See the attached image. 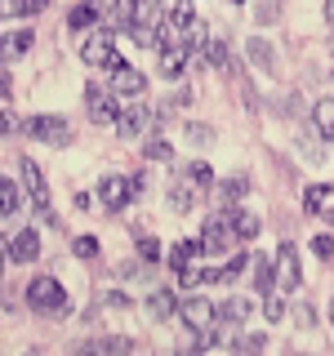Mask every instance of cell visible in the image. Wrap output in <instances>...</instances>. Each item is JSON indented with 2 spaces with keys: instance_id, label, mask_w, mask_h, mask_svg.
Segmentation results:
<instances>
[{
  "instance_id": "6da1fadb",
  "label": "cell",
  "mask_w": 334,
  "mask_h": 356,
  "mask_svg": "<svg viewBox=\"0 0 334 356\" xmlns=\"http://www.w3.org/2000/svg\"><path fill=\"white\" fill-rule=\"evenodd\" d=\"M22 298H27L31 312H63L67 307V294H63V285L54 281V276H31Z\"/></svg>"
},
{
  "instance_id": "7a4b0ae2",
  "label": "cell",
  "mask_w": 334,
  "mask_h": 356,
  "mask_svg": "<svg viewBox=\"0 0 334 356\" xmlns=\"http://www.w3.org/2000/svg\"><path fill=\"white\" fill-rule=\"evenodd\" d=\"M178 321H183L192 334H209V330L218 325V307L209 303V298H200V294L178 298Z\"/></svg>"
},
{
  "instance_id": "3957f363",
  "label": "cell",
  "mask_w": 334,
  "mask_h": 356,
  "mask_svg": "<svg viewBox=\"0 0 334 356\" xmlns=\"http://www.w3.org/2000/svg\"><path fill=\"white\" fill-rule=\"evenodd\" d=\"M107 72H111V94H116V98H138V94H148V76H143L138 67H129L120 54L111 58Z\"/></svg>"
},
{
  "instance_id": "277c9868",
  "label": "cell",
  "mask_w": 334,
  "mask_h": 356,
  "mask_svg": "<svg viewBox=\"0 0 334 356\" xmlns=\"http://www.w3.org/2000/svg\"><path fill=\"white\" fill-rule=\"evenodd\" d=\"M22 129H27V138L49 143V147H67V143H72V125H67L63 116H31Z\"/></svg>"
},
{
  "instance_id": "5b68a950",
  "label": "cell",
  "mask_w": 334,
  "mask_h": 356,
  "mask_svg": "<svg viewBox=\"0 0 334 356\" xmlns=\"http://www.w3.org/2000/svg\"><path fill=\"white\" fill-rule=\"evenodd\" d=\"M85 107H89V120H94V125H116V116H120L116 94H111V89H103L98 81L85 85Z\"/></svg>"
},
{
  "instance_id": "8992f818",
  "label": "cell",
  "mask_w": 334,
  "mask_h": 356,
  "mask_svg": "<svg viewBox=\"0 0 334 356\" xmlns=\"http://www.w3.org/2000/svg\"><path fill=\"white\" fill-rule=\"evenodd\" d=\"M232 222L228 218H205V227H200V254H209V259H218V254H228V245H232Z\"/></svg>"
},
{
  "instance_id": "52a82bcc",
  "label": "cell",
  "mask_w": 334,
  "mask_h": 356,
  "mask_svg": "<svg viewBox=\"0 0 334 356\" xmlns=\"http://www.w3.org/2000/svg\"><path fill=\"white\" fill-rule=\"evenodd\" d=\"M98 200L107 205V214H120V209L134 200V192H129V178L125 174H107V178H98Z\"/></svg>"
},
{
  "instance_id": "ba28073f",
  "label": "cell",
  "mask_w": 334,
  "mask_h": 356,
  "mask_svg": "<svg viewBox=\"0 0 334 356\" xmlns=\"http://www.w3.org/2000/svg\"><path fill=\"white\" fill-rule=\"evenodd\" d=\"M272 263H276V289H285V294H289V289L303 285V272H299V250L289 241H281V250H276Z\"/></svg>"
},
{
  "instance_id": "9c48e42d",
  "label": "cell",
  "mask_w": 334,
  "mask_h": 356,
  "mask_svg": "<svg viewBox=\"0 0 334 356\" xmlns=\"http://www.w3.org/2000/svg\"><path fill=\"white\" fill-rule=\"evenodd\" d=\"M111 58H116V44H111V27H103L98 36H89L81 44V63L89 67H111Z\"/></svg>"
},
{
  "instance_id": "30bf717a",
  "label": "cell",
  "mask_w": 334,
  "mask_h": 356,
  "mask_svg": "<svg viewBox=\"0 0 334 356\" xmlns=\"http://www.w3.org/2000/svg\"><path fill=\"white\" fill-rule=\"evenodd\" d=\"M143 307H148V321H174L178 316V294L170 285H156Z\"/></svg>"
},
{
  "instance_id": "8fae6325",
  "label": "cell",
  "mask_w": 334,
  "mask_h": 356,
  "mask_svg": "<svg viewBox=\"0 0 334 356\" xmlns=\"http://www.w3.org/2000/svg\"><path fill=\"white\" fill-rule=\"evenodd\" d=\"M18 170H22V187H27V196L36 200V209H45V205H49V183H45V174L36 170V161H31V156H22Z\"/></svg>"
},
{
  "instance_id": "7c38bea8",
  "label": "cell",
  "mask_w": 334,
  "mask_h": 356,
  "mask_svg": "<svg viewBox=\"0 0 334 356\" xmlns=\"http://www.w3.org/2000/svg\"><path fill=\"white\" fill-rule=\"evenodd\" d=\"M223 218L232 222L237 241H259V232H263V218L259 214H250V209H241V205H228V209H223Z\"/></svg>"
},
{
  "instance_id": "4fadbf2b",
  "label": "cell",
  "mask_w": 334,
  "mask_h": 356,
  "mask_svg": "<svg viewBox=\"0 0 334 356\" xmlns=\"http://www.w3.org/2000/svg\"><path fill=\"white\" fill-rule=\"evenodd\" d=\"M36 259H40V232L36 227L18 232V236L9 241V263H36Z\"/></svg>"
},
{
  "instance_id": "5bb4252c",
  "label": "cell",
  "mask_w": 334,
  "mask_h": 356,
  "mask_svg": "<svg viewBox=\"0 0 334 356\" xmlns=\"http://www.w3.org/2000/svg\"><path fill=\"white\" fill-rule=\"evenodd\" d=\"M36 44V31L31 27H18V31H5L0 36V58H22V54Z\"/></svg>"
},
{
  "instance_id": "9a60e30c",
  "label": "cell",
  "mask_w": 334,
  "mask_h": 356,
  "mask_svg": "<svg viewBox=\"0 0 334 356\" xmlns=\"http://www.w3.org/2000/svg\"><path fill=\"white\" fill-rule=\"evenodd\" d=\"M76 356H129V339H89V343H76Z\"/></svg>"
},
{
  "instance_id": "2e32d148",
  "label": "cell",
  "mask_w": 334,
  "mask_h": 356,
  "mask_svg": "<svg viewBox=\"0 0 334 356\" xmlns=\"http://www.w3.org/2000/svg\"><path fill=\"white\" fill-rule=\"evenodd\" d=\"M143 129H148V107H120V116H116L120 138H138Z\"/></svg>"
},
{
  "instance_id": "e0dca14e",
  "label": "cell",
  "mask_w": 334,
  "mask_h": 356,
  "mask_svg": "<svg viewBox=\"0 0 334 356\" xmlns=\"http://www.w3.org/2000/svg\"><path fill=\"white\" fill-rule=\"evenodd\" d=\"M200 54H205V63L214 67V72H237V63H232L228 40H223V36H209L205 44H200Z\"/></svg>"
},
{
  "instance_id": "ac0fdd59",
  "label": "cell",
  "mask_w": 334,
  "mask_h": 356,
  "mask_svg": "<svg viewBox=\"0 0 334 356\" xmlns=\"http://www.w3.org/2000/svg\"><path fill=\"white\" fill-rule=\"evenodd\" d=\"M245 54H250V63L259 67V72L276 76V54H272V44H267L263 36H250V44H245Z\"/></svg>"
},
{
  "instance_id": "d6986e66",
  "label": "cell",
  "mask_w": 334,
  "mask_h": 356,
  "mask_svg": "<svg viewBox=\"0 0 334 356\" xmlns=\"http://www.w3.org/2000/svg\"><path fill=\"white\" fill-rule=\"evenodd\" d=\"M250 285H254V294H259V298H267V294L276 289V263H272V259H254Z\"/></svg>"
},
{
  "instance_id": "ffe728a7",
  "label": "cell",
  "mask_w": 334,
  "mask_h": 356,
  "mask_svg": "<svg viewBox=\"0 0 334 356\" xmlns=\"http://www.w3.org/2000/svg\"><path fill=\"white\" fill-rule=\"evenodd\" d=\"M187 58H192V49H183V44H178V49H161V67H156V72H161L165 81H178Z\"/></svg>"
},
{
  "instance_id": "44dd1931",
  "label": "cell",
  "mask_w": 334,
  "mask_h": 356,
  "mask_svg": "<svg viewBox=\"0 0 334 356\" xmlns=\"http://www.w3.org/2000/svg\"><path fill=\"white\" fill-rule=\"evenodd\" d=\"M196 254H200V241H174L170 250H165V263H170L174 272H183V267H192Z\"/></svg>"
},
{
  "instance_id": "7402d4cb",
  "label": "cell",
  "mask_w": 334,
  "mask_h": 356,
  "mask_svg": "<svg viewBox=\"0 0 334 356\" xmlns=\"http://www.w3.org/2000/svg\"><path fill=\"white\" fill-rule=\"evenodd\" d=\"M165 5L161 0H134V27H161Z\"/></svg>"
},
{
  "instance_id": "603a6c76",
  "label": "cell",
  "mask_w": 334,
  "mask_h": 356,
  "mask_svg": "<svg viewBox=\"0 0 334 356\" xmlns=\"http://www.w3.org/2000/svg\"><path fill=\"white\" fill-rule=\"evenodd\" d=\"M245 196H250V178H245V174H232V178L218 183V200H223V205H237V200H245Z\"/></svg>"
},
{
  "instance_id": "cb8c5ba5",
  "label": "cell",
  "mask_w": 334,
  "mask_h": 356,
  "mask_svg": "<svg viewBox=\"0 0 334 356\" xmlns=\"http://www.w3.org/2000/svg\"><path fill=\"white\" fill-rule=\"evenodd\" d=\"M312 125H317L321 138H334V98H321V103H312Z\"/></svg>"
},
{
  "instance_id": "d4e9b609",
  "label": "cell",
  "mask_w": 334,
  "mask_h": 356,
  "mask_svg": "<svg viewBox=\"0 0 334 356\" xmlns=\"http://www.w3.org/2000/svg\"><path fill=\"white\" fill-rule=\"evenodd\" d=\"M98 14H103V5H94V0H85V5H76L72 14H67V27L72 31H85V27H94Z\"/></svg>"
},
{
  "instance_id": "484cf974",
  "label": "cell",
  "mask_w": 334,
  "mask_h": 356,
  "mask_svg": "<svg viewBox=\"0 0 334 356\" xmlns=\"http://www.w3.org/2000/svg\"><path fill=\"white\" fill-rule=\"evenodd\" d=\"M18 205H22V192H18V183H14V178H0V218L18 214Z\"/></svg>"
},
{
  "instance_id": "4316f807",
  "label": "cell",
  "mask_w": 334,
  "mask_h": 356,
  "mask_svg": "<svg viewBox=\"0 0 334 356\" xmlns=\"http://www.w3.org/2000/svg\"><path fill=\"white\" fill-rule=\"evenodd\" d=\"M250 312H254L250 298H232V303H223V307H218V321H223V325H241Z\"/></svg>"
},
{
  "instance_id": "83f0119b",
  "label": "cell",
  "mask_w": 334,
  "mask_h": 356,
  "mask_svg": "<svg viewBox=\"0 0 334 356\" xmlns=\"http://www.w3.org/2000/svg\"><path fill=\"white\" fill-rule=\"evenodd\" d=\"M299 152H303L312 165H321V161H326V147H321V134H317V125L299 134Z\"/></svg>"
},
{
  "instance_id": "f1b7e54d",
  "label": "cell",
  "mask_w": 334,
  "mask_h": 356,
  "mask_svg": "<svg viewBox=\"0 0 334 356\" xmlns=\"http://www.w3.org/2000/svg\"><path fill=\"white\" fill-rule=\"evenodd\" d=\"M183 178H187V183H192V187H200V192L218 183V178H214V170H209L205 161H192V165H187V170H183Z\"/></svg>"
},
{
  "instance_id": "f546056e",
  "label": "cell",
  "mask_w": 334,
  "mask_h": 356,
  "mask_svg": "<svg viewBox=\"0 0 334 356\" xmlns=\"http://www.w3.org/2000/svg\"><path fill=\"white\" fill-rule=\"evenodd\" d=\"M170 209H174V214H187V209H196V187L174 183V187H170Z\"/></svg>"
},
{
  "instance_id": "4dcf8cb0",
  "label": "cell",
  "mask_w": 334,
  "mask_h": 356,
  "mask_svg": "<svg viewBox=\"0 0 334 356\" xmlns=\"http://www.w3.org/2000/svg\"><path fill=\"white\" fill-rule=\"evenodd\" d=\"M183 138L196 143V147H209V143L218 138V129H214V125H196V120H187V125H183Z\"/></svg>"
},
{
  "instance_id": "1f68e13d",
  "label": "cell",
  "mask_w": 334,
  "mask_h": 356,
  "mask_svg": "<svg viewBox=\"0 0 334 356\" xmlns=\"http://www.w3.org/2000/svg\"><path fill=\"white\" fill-rule=\"evenodd\" d=\"M263 348H267V339H263V334H241V339L232 343V356H259Z\"/></svg>"
},
{
  "instance_id": "d6a6232c",
  "label": "cell",
  "mask_w": 334,
  "mask_h": 356,
  "mask_svg": "<svg viewBox=\"0 0 334 356\" xmlns=\"http://www.w3.org/2000/svg\"><path fill=\"white\" fill-rule=\"evenodd\" d=\"M334 196V183H317V187H308V196H303V214H321V200Z\"/></svg>"
},
{
  "instance_id": "836d02e7",
  "label": "cell",
  "mask_w": 334,
  "mask_h": 356,
  "mask_svg": "<svg viewBox=\"0 0 334 356\" xmlns=\"http://www.w3.org/2000/svg\"><path fill=\"white\" fill-rule=\"evenodd\" d=\"M143 161H174V147H170V143H165V138H148V143H143Z\"/></svg>"
},
{
  "instance_id": "e575fe53",
  "label": "cell",
  "mask_w": 334,
  "mask_h": 356,
  "mask_svg": "<svg viewBox=\"0 0 334 356\" xmlns=\"http://www.w3.org/2000/svg\"><path fill=\"white\" fill-rule=\"evenodd\" d=\"M276 18H281V0H259V5H254V22H259V27H272Z\"/></svg>"
},
{
  "instance_id": "d590c367",
  "label": "cell",
  "mask_w": 334,
  "mask_h": 356,
  "mask_svg": "<svg viewBox=\"0 0 334 356\" xmlns=\"http://www.w3.org/2000/svg\"><path fill=\"white\" fill-rule=\"evenodd\" d=\"M138 259L143 263H161L165 259V245L156 241V236H138Z\"/></svg>"
},
{
  "instance_id": "8d00e7d4",
  "label": "cell",
  "mask_w": 334,
  "mask_h": 356,
  "mask_svg": "<svg viewBox=\"0 0 334 356\" xmlns=\"http://www.w3.org/2000/svg\"><path fill=\"white\" fill-rule=\"evenodd\" d=\"M276 116H303V98H299V94H281V98H276Z\"/></svg>"
},
{
  "instance_id": "74e56055",
  "label": "cell",
  "mask_w": 334,
  "mask_h": 356,
  "mask_svg": "<svg viewBox=\"0 0 334 356\" xmlns=\"http://www.w3.org/2000/svg\"><path fill=\"white\" fill-rule=\"evenodd\" d=\"M134 44H143V49H161V36H156V27H129Z\"/></svg>"
},
{
  "instance_id": "f35d334b",
  "label": "cell",
  "mask_w": 334,
  "mask_h": 356,
  "mask_svg": "<svg viewBox=\"0 0 334 356\" xmlns=\"http://www.w3.org/2000/svg\"><path fill=\"white\" fill-rule=\"evenodd\" d=\"M312 254L321 263H334V236H312Z\"/></svg>"
},
{
  "instance_id": "ab89813d",
  "label": "cell",
  "mask_w": 334,
  "mask_h": 356,
  "mask_svg": "<svg viewBox=\"0 0 334 356\" xmlns=\"http://www.w3.org/2000/svg\"><path fill=\"white\" fill-rule=\"evenodd\" d=\"M192 18H196L192 0H178V5H174V14H170V22H174V27H187V22H192Z\"/></svg>"
},
{
  "instance_id": "60d3db41",
  "label": "cell",
  "mask_w": 334,
  "mask_h": 356,
  "mask_svg": "<svg viewBox=\"0 0 334 356\" xmlns=\"http://www.w3.org/2000/svg\"><path fill=\"white\" fill-rule=\"evenodd\" d=\"M263 316H267V321H281V316H285V298H281V294H267V298H263Z\"/></svg>"
},
{
  "instance_id": "b9f144b4",
  "label": "cell",
  "mask_w": 334,
  "mask_h": 356,
  "mask_svg": "<svg viewBox=\"0 0 334 356\" xmlns=\"http://www.w3.org/2000/svg\"><path fill=\"white\" fill-rule=\"evenodd\" d=\"M294 325H299V330H312V325H317V307L294 303Z\"/></svg>"
},
{
  "instance_id": "7bdbcfd3",
  "label": "cell",
  "mask_w": 334,
  "mask_h": 356,
  "mask_svg": "<svg viewBox=\"0 0 334 356\" xmlns=\"http://www.w3.org/2000/svg\"><path fill=\"white\" fill-rule=\"evenodd\" d=\"M76 259H98V236H76Z\"/></svg>"
},
{
  "instance_id": "ee69618b",
  "label": "cell",
  "mask_w": 334,
  "mask_h": 356,
  "mask_svg": "<svg viewBox=\"0 0 334 356\" xmlns=\"http://www.w3.org/2000/svg\"><path fill=\"white\" fill-rule=\"evenodd\" d=\"M205 276L209 272H200V267H183V272H178V285H205Z\"/></svg>"
},
{
  "instance_id": "f6af8a7d",
  "label": "cell",
  "mask_w": 334,
  "mask_h": 356,
  "mask_svg": "<svg viewBox=\"0 0 334 356\" xmlns=\"http://www.w3.org/2000/svg\"><path fill=\"white\" fill-rule=\"evenodd\" d=\"M22 125H18V116L14 111H0V138H5V134H18Z\"/></svg>"
},
{
  "instance_id": "bcb514c9",
  "label": "cell",
  "mask_w": 334,
  "mask_h": 356,
  "mask_svg": "<svg viewBox=\"0 0 334 356\" xmlns=\"http://www.w3.org/2000/svg\"><path fill=\"white\" fill-rule=\"evenodd\" d=\"M45 9H49V0H22V18H36Z\"/></svg>"
},
{
  "instance_id": "7dc6e473",
  "label": "cell",
  "mask_w": 334,
  "mask_h": 356,
  "mask_svg": "<svg viewBox=\"0 0 334 356\" xmlns=\"http://www.w3.org/2000/svg\"><path fill=\"white\" fill-rule=\"evenodd\" d=\"M14 94V81H9V72H5V58H0V98H9Z\"/></svg>"
},
{
  "instance_id": "c3c4849f",
  "label": "cell",
  "mask_w": 334,
  "mask_h": 356,
  "mask_svg": "<svg viewBox=\"0 0 334 356\" xmlns=\"http://www.w3.org/2000/svg\"><path fill=\"white\" fill-rule=\"evenodd\" d=\"M103 303H107V307H129V294H120V289H116V294H107Z\"/></svg>"
},
{
  "instance_id": "681fc988",
  "label": "cell",
  "mask_w": 334,
  "mask_h": 356,
  "mask_svg": "<svg viewBox=\"0 0 334 356\" xmlns=\"http://www.w3.org/2000/svg\"><path fill=\"white\" fill-rule=\"evenodd\" d=\"M326 22H334V0H326Z\"/></svg>"
},
{
  "instance_id": "f907efd6",
  "label": "cell",
  "mask_w": 334,
  "mask_h": 356,
  "mask_svg": "<svg viewBox=\"0 0 334 356\" xmlns=\"http://www.w3.org/2000/svg\"><path fill=\"white\" fill-rule=\"evenodd\" d=\"M5 250H9V245H5V236H0V254H5Z\"/></svg>"
},
{
  "instance_id": "816d5d0a",
  "label": "cell",
  "mask_w": 334,
  "mask_h": 356,
  "mask_svg": "<svg viewBox=\"0 0 334 356\" xmlns=\"http://www.w3.org/2000/svg\"><path fill=\"white\" fill-rule=\"evenodd\" d=\"M27 356H45V352H27Z\"/></svg>"
},
{
  "instance_id": "f5cc1de1",
  "label": "cell",
  "mask_w": 334,
  "mask_h": 356,
  "mask_svg": "<svg viewBox=\"0 0 334 356\" xmlns=\"http://www.w3.org/2000/svg\"><path fill=\"white\" fill-rule=\"evenodd\" d=\"M330 321H334V303H330Z\"/></svg>"
},
{
  "instance_id": "db71d44e",
  "label": "cell",
  "mask_w": 334,
  "mask_h": 356,
  "mask_svg": "<svg viewBox=\"0 0 334 356\" xmlns=\"http://www.w3.org/2000/svg\"><path fill=\"white\" fill-rule=\"evenodd\" d=\"M0 276H5V263H0Z\"/></svg>"
},
{
  "instance_id": "11a10c76",
  "label": "cell",
  "mask_w": 334,
  "mask_h": 356,
  "mask_svg": "<svg viewBox=\"0 0 334 356\" xmlns=\"http://www.w3.org/2000/svg\"><path fill=\"white\" fill-rule=\"evenodd\" d=\"M330 222H334V209H330Z\"/></svg>"
}]
</instances>
